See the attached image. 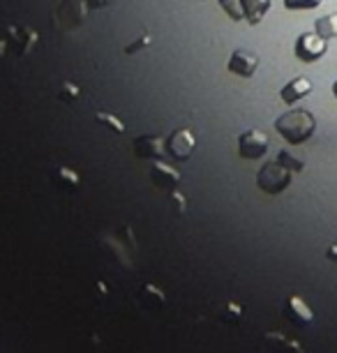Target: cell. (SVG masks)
Listing matches in <instances>:
<instances>
[{
    "label": "cell",
    "instance_id": "2",
    "mask_svg": "<svg viewBox=\"0 0 337 353\" xmlns=\"http://www.w3.org/2000/svg\"><path fill=\"white\" fill-rule=\"evenodd\" d=\"M292 176L294 171H289L287 166H282L280 162H266L256 173V185H259L261 192L266 194H280L292 185Z\"/></svg>",
    "mask_w": 337,
    "mask_h": 353
},
{
    "label": "cell",
    "instance_id": "9",
    "mask_svg": "<svg viewBox=\"0 0 337 353\" xmlns=\"http://www.w3.org/2000/svg\"><path fill=\"white\" fill-rule=\"evenodd\" d=\"M167 150V143L160 137L153 134H143L134 141V155L141 159H160Z\"/></svg>",
    "mask_w": 337,
    "mask_h": 353
},
{
    "label": "cell",
    "instance_id": "14",
    "mask_svg": "<svg viewBox=\"0 0 337 353\" xmlns=\"http://www.w3.org/2000/svg\"><path fill=\"white\" fill-rule=\"evenodd\" d=\"M10 35L17 39V56H25L37 42V32L25 28V26H19V28H10Z\"/></svg>",
    "mask_w": 337,
    "mask_h": 353
},
{
    "label": "cell",
    "instance_id": "7",
    "mask_svg": "<svg viewBox=\"0 0 337 353\" xmlns=\"http://www.w3.org/2000/svg\"><path fill=\"white\" fill-rule=\"evenodd\" d=\"M229 72L241 79H249L256 74V70H259V56L247 49H236L234 53H231L229 58Z\"/></svg>",
    "mask_w": 337,
    "mask_h": 353
},
{
    "label": "cell",
    "instance_id": "4",
    "mask_svg": "<svg viewBox=\"0 0 337 353\" xmlns=\"http://www.w3.org/2000/svg\"><path fill=\"white\" fill-rule=\"evenodd\" d=\"M268 137L263 134L261 130H245L241 137H238V155L243 159H261L268 152Z\"/></svg>",
    "mask_w": 337,
    "mask_h": 353
},
{
    "label": "cell",
    "instance_id": "24",
    "mask_svg": "<svg viewBox=\"0 0 337 353\" xmlns=\"http://www.w3.org/2000/svg\"><path fill=\"white\" fill-rule=\"evenodd\" d=\"M111 0H85V5H88L90 10H102L104 5H109Z\"/></svg>",
    "mask_w": 337,
    "mask_h": 353
},
{
    "label": "cell",
    "instance_id": "17",
    "mask_svg": "<svg viewBox=\"0 0 337 353\" xmlns=\"http://www.w3.org/2000/svg\"><path fill=\"white\" fill-rule=\"evenodd\" d=\"M277 162H280L282 166H287L289 171H303L305 169V162L303 159H298V157H294L292 152H287V150H280L277 152Z\"/></svg>",
    "mask_w": 337,
    "mask_h": 353
},
{
    "label": "cell",
    "instance_id": "10",
    "mask_svg": "<svg viewBox=\"0 0 337 353\" xmlns=\"http://www.w3.org/2000/svg\"><path fill=\"white\" fill-rule=\"evenodd\" d=\"M312 92V81L307 77H294L284 88L280 90V99L284 104H296L298 99L307 97Z\"/></svg>",
    "mask_w": 337,
    "mask_h": 353
},
{
    "label": "cell",
    "instance_id": "5",
    "mask_svg": "<svg viewBox=\"0 0 337 353\" xmlns=\"http://www.w3.org/2000/svg\"><path fill=\"white\" fill-rule=\"evenodd\" d=\"M90 8L85 5V0H63L58 8L56 21L61 23V28H79L85 19H88Z\"/></svg>",
    "mask_w": 337,
    "mask_h": 353
},
{
    "label": "cell",
    "instance_id": "25",
    "mask_svg": "<svg viewBox=\"0 0 337 353\" xmlns=\"http://www.w3.org/2000/svg\"><path fill=\"white\" fill-rule=\"evenodd\" d=\"M328 256L330 259H337V245H333V248L328 250Z\"/></svg>",
    "mask_w": 337,
    "mask_h": 353
},
{
    "label": "cell",
    "instance_id": "21",
    "mask_svg": "<svg viewBox=\"0 0 337 353\" xmlns=\"http://www.w3.org/2000/svg\"><path fill=\"white\" fill-rule=\"evenodd\" d=\"M150 39H153V37H150L148 32H146V35H141V37L136 39V42H132L130 46H125V53H130V56H134V53H139L141 49H146V46L150 44Z\"/></svg>",
    "mask_w": 337,
    "mask_h": 353
},
{
    "label": "cell",
    "instance_id": "12",
    "mask_svg": "<svg viewBox=\"0 0 337 353\" xmlns=\"http://www.w3.org/2000/svg\"><path fill=\"white\" fill-rule=\"evenodd\" d=\"M51 183L61 192H76L79 185H81V178H79V173L74 169L61 164V166H54V171H51Z\"/></svg>",
    "mask_w": 337,
    "mask_h": 353
},
{
    "label": "cell",
    "instance_id": "19",
    "mask_svg": "<svg viewBox=\"0 0 337 353\" xmlns=\"http://www.w3.org/2000/svg\"><path fill=\"white\" fill-rule=\"evenodd\" d=\"M323 0H284V8L287 10H314L319 8Z\"/></svg>",
    "mask_w": 337,
    "mask_h": 353
},
{
    "label": "cell",
    "instance_id": "20",
    "mask_svg": "<svg viewBox=\"0 0 337 353\" xmlns=\"http://www.w3.org/2000/svg\"><path fill=\"white\" fill-rule=\"evenodd\" d=\"M79 85L76 83H72V81H68V83H63V88H61V99L63 102H74V99L79 97Z\"/></svg>",
    "mask_w": 337,
    "mask_h": 353
},
{
    "label": "cell",
    "instance_id": "18",
    "mask_svg": "<svg viewBox=\"0 0 337 353\" xmlns=\"http://www.w3.org/2000/svg\"><path fill=\"white\" fill-rule=\"evenodd\" d=\"M220 8L227 12V17L231 21H243V19H245L241 8V0H220Z\"/></svg>",
    "mask_w": 337,
    "mask_h": 353
},
{
    "label": "cell",
    "instance_id": "13",
    "mask_svg": "<svg viewBox=\"0 0 337 353\" xmlns=\"http://www.w3.org/2000/svg\"><path fill=\"white\" fill-rule=\"evenodd\" d=\"M243 14H245L249 26H256L270 10V0H241Z\"/></svg>",
    "mask_w": 337,
    "mask_h": 353
},
{
    "label": "cell",
    "instance_id": "23",
    "mask_svg": "<svg viewBox=\"0 0 337 353\" xmlns=\"http://www.w3.org/2000/svg\"><path fill=\"white\" fill-rule=\"evenodd\" d=\"M171 208H174L178 215H183V212L187 210V201H185V196L181 192H171Z\"/></svg>",
    "mask_w": 337,
    "mask_h": 353
},
{
    "label": "cell",
    "instance_id": "6",
    "mask_svg": "<svg viewBox=\"0 0 337 353\" xmlns=\"http://www.w3.org/2000/svg\"><path fill=\"white\" fill-rule=\"evenodd\" d=\"M194 148H196V139H194V134H192L190 128L174 130L171 132V137L167 139V152H169V157L176 159V162L190 159Z\"/></svg>",
    "mask_w": 337,
    "mask_h": 353
},
{
    "label": "cell",
    "instance_id": "8",
    "mask_svg": "<svg viewBox=\"0 0 337 353\" xmlns=\"http://www.w3.org/2000/svg\"><path fill=\"white\" fill-rule=\"evenodd\" d=\"M150 181L160 190H176L181 185V171L176 166L162 162V159H153L150 162Z\"/></svg>",
    "mask_w": 337,
    "mask_h": 353
},
{
    "label": "cell",
    "instance_id": "1",
    "mask_svg": "<svg viewBox=\"0 0 337 353\" xmlns=\"http://www.w3.org/2000/svg\"><path fill=\"white\" fill-rule=\"evenodd\" d=\"M275 130L287 143L300 145L312 139L316 130V118H314V113L307 109H292L277 118Z\"/></svg>",
    "mask_w": 337,
    "mask_h": 353
},
{
    "label": "cell",
    "instance_id": "26",
    "mask_svg": "<svg viewBox=\"0 0 337 353\" xmlns=\"http://www.w3.org/2000/svg\"><path fill=\"white\" fill-rule=\"evenodd\" d=\"M333 95H335V99H337V79L333 81Z\"/></svg>",
    "mask_w": 337,
    "mask_h": 353
},
{
    "label": "cell",
    "instance_id": "22",
    "mask_svg": "<svg viewBox=\"0 0 337 353\" xmlns=\"http://www.w3.org/2000/svg\"><path fill=\"white\" fill-rule=\"evenodd\" d=\"M143 291H146L148 296H150V301L146 303L148 307H153V310H155V307H160V305L164 303V296L155 289V286H143Z\"/></svg>",
    "mask_w": 337,
    "mask_h": 353
},
{
    "label": "cell",
    "instance_id": "15",
    "mask_svg": "<svg viewBox=\"0 0 337 353\" xmlns=\"http://www.w3.org/2000/svg\"><path fill=\"white\" fill-rule=\"evenodd\" d=\"M314 32H319L323 39H335L337 37V12L323 14L314 21Z\"/></svg>",
    "mask_w": 337,
    "mask_h": 353
},
{
    "label": "cell",
    "instance_id": "16",
    "mask_svg": "<svg viewBox=\"0 0 337 353\" xmlns=\"http://www.w3.org/2000/svg\"><path fill=\"white\" fill-rule=\"evenodd\" d=\"M95 118H97V123H102L104 128H109L111 132H116V134H125V123L121 121V118H116L114 113H107V111H97L95 113Z\"/></svg>",
    "mask_w": 337,
    "mask_h": 353
},
{
    "label": "cell",
    "instance_id": "11",
    "mask_svg": "<svg viewBox=\"0 0 337 353\" xmlns=\"http://www.w3.org/2000/svg\"><path fill=\"white\" fill-rule=\"evenodd\" d=\"M284 316H287L289 321L296 323V325H307L314 319L312 310H309L307 303L303 301V298H298V296H292L287 301V305H284Z\"/></svg>",
    "mask_w": 337,
    "mask_h": 353
},
{
    "label": "cell",
    "instance_id": "3",
    "mask_svg": "<svg viewBox=\"0 0 337 353\" xmlns=\"http://www.w3.org/2000/svg\"><path fill=\"white\" fill-rule=\"evenodd\" d=\"M328 51V39H323L319 32H303V35H298V39H296L294 44V53L296 58H298L300 63H316L319 58L326 56Z\"/></svg>",
    "mask_w": 337,
    "mask_h": 353
}]
</instances>
